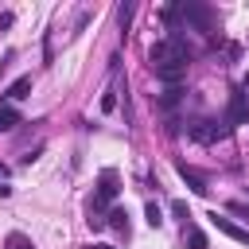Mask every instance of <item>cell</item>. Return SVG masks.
I'll list each match as a JSON object with an SVG mask.
<instances>
[{
	"label": "cell",
	"instance_id": "obj_1",
	"mask_svg": "<svg viewBox=\"0 0 249 249\" xmlns=\"http://www.w3.org/2000/svg\"><path fill=\"white\" fill-rule=\"evenodd\" d=\"M230 132H233V128L226 124V117H222V121H206V117H198V121L187 124V136L198 140V144H218V140H226Z\"/></svg>",
	"mask_w": 249,
	"mask_h": 249
},
{
	"label": "cell",
	"instance_id": "obj_2",
	"mask_svg": "<svg viewBox=\"0 0 249 249\" xmlns=\"http://www.w3.org/2000/svg\"><path fill=\"white\" fill-rule=\"evenodd\" d=\"M179 19L183 23H191V27H198V31H214V12L206 8V4H179Z\"/></svg>",
	"mask_w": 249,
	"mask_h": 249
},
{
	"label": "cell",
	"instance_id": "obj_3",
	"mask_svg": "<svg viewBox=\"0 0 249 249\" xmlns=\"http://www.w3.org/2000/svg\"><path fill=\"white\" fill-rule=\"evenodd\" d=\"M226 124H230V128H237V124H249V97H245V89H233V93H230Z\"/></svg>",
	"mask_w": 249,
	"mask_h": 249
},
{
	"label": "cell",
	"instance_id": "obj_4",
	"mask_svg": "<svg viewBox=\"0 0 249 249\" xmlns=\"http://www.w3.org/2000/svg\"><path fill=\"white\" fill-rule=\"evenodd\" d=\"M187 66H191V62H179V58H171V62H160V66H152V74H156L163 86H179V82H183V74H187Z\"/></svg>",
	"mask_w": 249,
	"mask_h": 249
},
{
	"label": "cell",
	"instance_id": "obj_5",
	"mask_svg": "<svg viewBox=\"0 0 249 249\" xmlns=\"http://www.w3.org/2000/svg\"><path fill=\"white\" fill-rule=\"evenodd\" d=\"M206 218H210V226H214V230H222L226 237H233V241H241V245H249V230H241V226H233V222H230V218H222L218 210H210Z\"/></svg>",
	"mask_w": 249,
	"mask_h": 249
},
{
	"label": "cell",
	"instance_id": "obj_6",
	"mask_svg": "<svg viewBox=\"0 0 249 249\" xmlns=\"http://www.w3.org/2000/svg\"><path fill=\"white\" fill-rule=\"evenodd\" d=\"M175 171H179V179H183V183H187V187H191L195 195H206V191H210L206 175H202V171H195L191 163H175Z\"/></svg>",
	"mask_w": 249,
	"mask_h": 249
},
{
	"label": "cell",
	"instance_id": "obj_7",
	"mask_svg": "<svg viewBox=\"0 0 249 249\" xmlns=\"http://www.w3.org/2000/svg\"><path fill=\"white\" fill-rule=\"evenodd\" d=\"M31 86H35V78H31V74H19V78H16V82L4 89V105H12V101H23V97L31 93Z\"/></svg>",
	"mask_w": 249,
	"mask_h": 249
},
{
	"label": "cell",
	"instance_id": "obj_8",
	"mask_svg": "<svg viewBox=\"0 0 249 249\" xmlns=\"http://www.w3.org/2000/svg\"><path fill=\"white\" fill-rule=\"evenodd\" d=\"M117 198V171H101V183H97V202H113Z\"/></svg>",
	"mask_w": 249,
	"mask_h": 249
},
{
	"label": "cell",
	"instance_id": "obj_9",
	"mask_svg": "<svg viewBox=\"0 0 249 249\" xmlns=\"http://www.w3.org/2000/svg\"><path fill=\"white\" fill-rule=\"evenodd\" d=\"M183 245L187 249H206V233L198 226H183Z\"/></svg>",
	"mask_w": 249,
	"mask_h": 249
},
{
	"label": "cell",
	"instance_id": "obj_10",
	"mask_svg": "<svg viewBox=\"0 0 249 249\" xmlns=\"http://www.w3.org/2000/svg\"><path fill=\"white\" fill-rule=\"evenodd\" d=\"M19 124V109L16 105H0V132H12Z\"/></svg>",
	"mask_w": 249,
	"mask_h": 249
},
{
	"label": "cell",
	"instance_id": "obj_11",
	"mask_svg": "<svg viewBox=\"0 0 249 249\" xmlns=\"http://www.w3.org/2000/svg\"><path fill=\"white\" fill-rule=\"evenodd\" d=\"M105 226H113L117 233H124V237H128V214H124L121 206H113V210H109V222H105Z\"/></svg>",
	"mask_w": 249,
	"mask_h": 249
},
{
	"label": "cell",
	"instance_id": "obj_12",
	"mask_svg": "<svg viewBox=\"0 0 249 249\" xmlns=\"http://www.w3.org/2000/svg\"><path fill=\"white\" fill-rule=\"evenodd\" d=\"M4 249H35V241H31L27 233H19V230H16V233H8V237H4Z\"/></svg>",
	"mask_w": 249,
	"mask_h": 249
},
{
	"label": "cell",
	"instance_id": "obj_13",
	"mask_svg": "<svg viewBox=\"0 0 249 249\" xmlns=\"http://www.w3.org/2000/svg\"><path fill=\"white\" fill-rule=\"evenodd\" d=\"M179 101H183V86H167V89L160 93V105H163V109H171V105H179Z\"/></svg>",
	"mask_w": 249,
	"mask_h": 249
},
{
	"label": "cell",
	"instance_id": "obj_14",
	"mask_svg": "<svg viewBox=\"0 0 249 249\" xmlns=\"http://www.w3.org/2000/svg\"><path fill=\"white\" fill-rule=\"evenodd\" d=\"M144 218H148V226H163V210H160V202H148V206H144Z\"/></svg>",
	"mask_w": 249,
	"mask_h": 249
},
{
	"label": "cell",
	"instance_id": "obj_15",
	"mask_svg": "<svg viewBox=\"0 0 249 249\" xmlns=\"http://www.w3.org/2000/svg\"><path fill=\"white\" fill-rule=\"evenodd\" d=\"M132 16H136V4H132V0L117 8V19H121V27H128V23H132Z\"/></svg>",
	"mask_w": 249,
	"mask_h": 249
},
{
	"label": "cell",
	"instance_id": "obj_16",
	"mask_svg": "<svg viewBox=\"0 0 249 249\" xmlns=\"http://www.w3.org/2000/svg\"><path fill=\"white\" fill-rule=\"evenodd\" d=\"M117 93H121L117 86H113V89H105V97H101V113H113V109H117Z\"/></svg>",
	"mask_w": 249,
	"mask_h": 249
},
{
	"label": "cell",
	"instance_id": "obj_17",
	"mask_svg": "<svg viewBox=\"0 0 249 249\" xmlns=\"http://www.w3.org/2000/svg\"><path fill=\"white\" fill-rule=\"evenodd\" d=\"M86 222H89V230H105V218H101L97 210H89V218H86Z\"/></svg>",
	"mask_w": 249,
	"mask_h": 249
},
{
	"label": "cell",
	"instance_id": "obj_18",
	"mask_svg": "<svg viewBox=\"0 0 249 249\" xmlns=\"http://www.w3.org/2000/svg\"><path fill=\"white\" fill-rule=\"evenodd\" d=\"M39 156H43V144H35V148H31V152H27V156H23V163H35V160H39Z\"/></svg>",
	"mask_w": 249,
	"mask_h": 249
},
{
	"label": "cell",
	"instance_id": "obj_19",
	"mask_svg": "<svg viewBox=\"0 0 249 249\" xmlns=\"http://www.w3.org/2000/svg\"><path fill=\"white\" fill-rule=\"evenodd\" d=\"M230 210H233V214H245V218H249V202H230Z\"/></svg>",
	"mask_w": 249,
	"mask_h": 249
},
{
	"label": "cell",
	"instance_id": "obj_20",
	"mask_svg": "<svg viewBox=\"0 0 249 249\" xmlns=\"http://www.w3.org/2000/svg\"><path fill=\"white\" fill-rule=\"evenodd\" d=\"M89 249H113V245H105V241H97V245H89Z\"/></svg>",
	"mask_w": 249,
	"mask_h": 249
},
{
	"label": "cell",
	"instance_id": "obj_21",
	"mask_svg": "<svg viewBox=\"0 0 249 249\" xmlns=\"http://www.w3.org/2000/svg\"><path fill=\"white\" fill-rule=\"evenodd\" d=\"M4 175H8V167H0V179H4Z\"/></svg>",
	"mask_w": 249,
	"mask_h": 249
},
{
	"label": "cell",
	"instance_id": "obj_22",
	"mask_svg": "<svg viewBox=\"0 0 249 249\" xmlns=\"http://www.w3.org/2000/svg\"><path fill=\"white\" fill-rule=\"evenodd\" d=\"M245 89H249V74H245Z\"/></svg>",
	"mask_w": 249,
	"mask_h": 249
}]
</instances>
